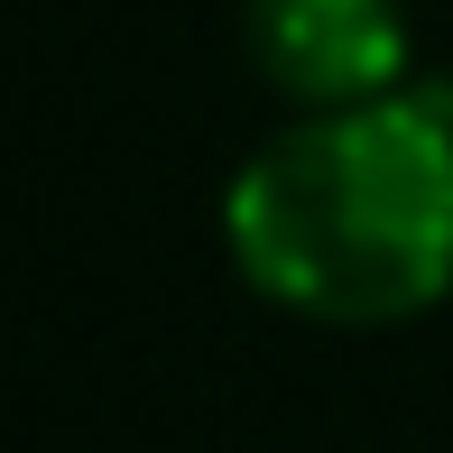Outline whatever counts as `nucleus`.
Instances as JSON below:
<instances>
[{
	"label": "nucleus",
	"instance_id": "obj_1",
	"mask_svg": "<svg viewBox=\"0 0 453 453\" xmlns=\"http://www.w3.org/2000/svg\"><path fill=\"white\" fill-rule=\"evenodd\" d=\"M232 269L305 324H407L453 296V93L296 111L222 195Z\"/></svg>",
	"mask_w": 453,
	"mask_h": 453
},
{
	"label": "nucleus",
	"instance_id": "obj_2",
	"mask_svg": "<svg viewBox=\"0 0 453 453\" xmlns=\"http://www.w3.org/2000/svg\"><path fill=\"white\" fill-rule=\"evenodd\" d=\"M250 56L296 111H352L407 93L417 37L398 0H250Z\"/></svg>",
	"mask_w": 453,
	"mask_h": 453
}]
</instances>
